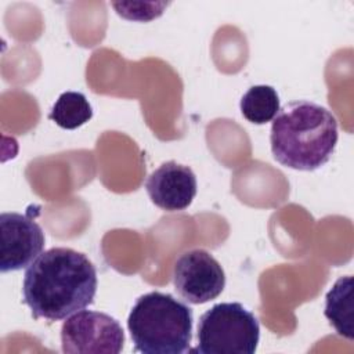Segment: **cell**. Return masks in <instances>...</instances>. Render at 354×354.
<instances>
[{"label":"cell","instance_id":"obj_1","mask_svg":"<svg viewBox=\"0 0 354 354\" xmlns=\"http://www.w3.org/2000/svg\"><path fill=\"white\" fill-rule=\"evenodd\" d=\"M97 271L86 254L71 248H51L25 271L22 295L33 318L54 322L94 303Z\"/></svg>","mask_w":354,"mask_h":354},{"label":"cell","instance_id":"obj_2","mask_svg":"<svg viewBox=\"0 0 354 354\" xmlns=\"http://www.w3.org/2000/svg\"><path fill=\"white\" fill-rule=\"evenodd\" d=\"M337 120L325 106L307 100L286 102L272 119L270 144L274 159L295 170L324 166L337 144Z\"/></svg>","mask_w":354,"mask_h":354},{"label":"cell","instance_id":"obj_3","mask_svg":"<svg viewBox=\"0 0 354 354\" xmlns=\"http://www.w3.org/2000/svg\"><path fill=\"white\" fill-rule=\"evenodd\" d=\"M192 310L170 293L140 296L127 318L134 350L144 354H183L192 340Z\"/></svg>","mask_w":354,"mask_h":354},{"label":"cell","instance_id":"obj_4","mask_svg":"<svg viewBox=\"0 0 354 354\" xmlns=\"http://www.w3.org/2000/svg\"><path fill=\"white\" fill-rule=\"evenodd\" d=\"M196 339L194 353L253 354L260 339V324L241 303H218L201 315Z\"/></svg>","mask_w":354,"mask_h":354},{"label":"cell","instance_id":"obj_5","mask_svg":"<svg viewBox=\"0 0 354 354\" xmlns=\"http://www.w3.org/2000/svg\"><path fill=\"white\" fill-rule=\"evenodd\" d=\"M123 344L120 324L105 313L80 310L61 326V346L68 354H119Z\"/></svg>","mask_w":354,"mask_h":354},{"label":"cell","instance_id":"obj_6","mask_svg":"<svg viewBox=\"0 0 354 354\" xmlns=\"http://www.w3.org/2000/svg\"><path fill=\"white\" fill-rule=\"evenodd\" d=\"M176 292L191 304H203L221 295L225 274L220 263L203 249L181 253L173 264Z\"/></svg>","mask_w":354,"mask_h":354},{"label":"cell","instance_id":"obj_7","mask_svg":"<svg viewBox=\"0 0 354 354\" xmlns=\"http://www.w3.org/2000/svg\"><path fill=\"white\" fill-rule=\"evenodd\" d=\"M0 271L10 272L29 267L44 248V232L29 216L4 212L0 216Z\"/></svg>","mask_w":354,"mask_h":354},{"label":"cell","instance_id":"obj_8","mask_svg":"<svg viewBox=\"0 0 354 354\" xmlns=\"http://www.w3.org/2000/svg\"><path fill=\"white\" fill-rule=\"evenodd\" d=\"M145 189L158 207L178 212L192 203L196 195V177L189 166L169 160L148 176Z\"/></svg>","mask_w":354,"mask_h":354},{"label":"cell","instance_id":"obj_9","mask_svg":"<svg viewBox=\"0 0 354 354\" xmlns=\"http://www.w3.org/2000/svg\"><path fill=\"white\" fill-rule=\"evenodd\" d=\"M325 317L335 328L337 335L354 339V300L353 277H340L325 297Z\"/></svg>","mask_w":354,"mask_h":354},{"label":"cell","instance_id":"obj_10","mask_svg":"<svg viewBox=\"0 0 354 354\" xmlns=\"http://www.w3.org/2000/svg\"><path fill=\"white\" fill-rule=\"evenodd\" d=\"M239 108L248 122L266 124L277 116L279 111V97L274 87L256 84L242 95Z\"/></svg>","mask_w":354,"mask_h":354},{"label":"cell","instance_id":"obj_11","mask_svg":"<svg viewBox=\"0 0 354 354\" xmlns=\"http://www.w3.org/2000/svg\"><path fill=\"white\" fill-rule=\"evenodd\" d=\"M48 118L62 129L75 130L93 118V108L83 93L65 91L54 102Z\"/></svg>","mask_w":354,"mask_h":354},{"label":"cell","instance_id":"obj_12","mask_svg":"<svg viewBox=\"0 0 354 354\" xmlns=\"http://www.w3.org/2000/svg\"><path fill=\"white\" fill-rule=\"evenodd\" d=\"M169 3H111V6L116 10L118 15L130 21L148 22L163 14L165 7Z\"/></svg>","mask_w":354,"mask_h":354}]
</instances>
